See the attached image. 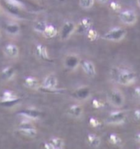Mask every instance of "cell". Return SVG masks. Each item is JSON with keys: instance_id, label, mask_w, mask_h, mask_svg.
<instances>
[{"instance_id": "obj_21", "label": "cell", "mask_w": 140, "mask_h": 149, "mask_svg": "<svg viewBox=\"0 0 140 149\" xmlns=\"http://www.w3.org/2000/svg\"><path fill=\"white\" fill-rule=\"evenodd\" d=\"M19 132L22 134L33 138L37 134V131L35 129L34 127H28V128H22L19 129Z\"/></svg>"}, {"instance_id": "obj_5", "label": "cell", "mask_w": 140, "mask_h": 149, "mask_svg": "<svg viewBox=\"0 0 140 149\" xmlns=\"http://www.w3.org/2000/svg\"><path fill=\"white\" fill-rule=\"evenodd\" d=\"M119 18L123 24L126 26H133L138 22V14L132 9L122 10L119 13Z\"/></svg>"}, {"instance_id": "obj_14", "label": "cell", "mask_w": 140, "mask_h": 149, "mask_svg": "<svg viewBox=\"0 0 140 149\" xmlns=\"http://www.w3.org/2000/svg\"><path fill=\"white\" fill-rule=\"evenodd\" d=\"M36 54L39 58L43 59V60H49V56L48 49L47 48L41 45V44H37L36 46Z\"/></svg>"}, {"instance_id": "obj_27", "label": "cell", "mask_w": 140, "mask_h": 149, "mask_svg": "<svg viewBox=\"0 0 140 149\" xmlns=\"http://www.w3.org/2000/svg\"><path fill=\"white\" fill-rule=\"evenodd\" d=\"M109 141L111 143V144L114 145H120L122 143V140L116 134H111L109 136Z\"/></svg>"}, {"instance_id": "obj_18", "label": "cell", "mask_w": 140, "mask_h": 149, "mask_svg": "<svg viewBox=\"0 0 140 149\" xmlns=\"http://www.w3.org/2000/svg\"><path fill=\"white\" fill-rule=\"evenodd\" d=\"M82 112H83L82 107L77 104L69 106V108L68 109V114L75 118H79L82 115Z\"/></svg>"}, {"instance_id": "obj_6", "label": "cell", "mask_w": 140, "mask_h": 149, "mask_svg": "<svg viewBox=\"0 0 140 149\" xmlns=\"http://www.w3.org/2000/svg\"><path fill=\"white\" fill-rule=\"evenodd\" d=\"M1 100V105L5 107H11L15 106L17 103H18L21 98L17 96V95L13 91L6 90L3 93L0 97Z\"/></svg>"}, {"instance_id": "obj_4", "label": "cell", "mask_w": 140, "mask_h": 149, "mask_svg": "<svg viewBox=\"0 0 140 149\" xmlns=\"http://www.w3.org/2000/svg\"><path fill=\"white\" fill-rule=\"evenodd\" d=\"M126 33L127 32H126L125 29L120 27V26H116V27L111 28V30H109L107 32L104 34L102 36V39L108 40V41L119 42L125 37Z\"/></svg>"}, {"instance_id": "obj_11", "label": "cell", "mask_w": 140, "mask_h": 149, "mask_svg": "<svg viewBox=\"0 0 140 149\" xmlns=\"http://www.w3.org/2000/svg\"><path fill=\"white\" fill-rule=\"evenodd\" d=\"M72 96L77 98V100L85 101L91 96V89L88 87H78L73 91Z\"/></svg>"}, {"instance_id": "obj_26", "label": "cell", "mask_w": 140, "mask_h": 149, "mask_svg": "<svg viewBox=\"0 0 140 149\" xmlns=\"http://www.w3.org/2000/svg\"><path fill=\"white\" fill-rule=\"evenodd\" d=\"M46 26H47V23H46V22H42V21H39V22H36L35 23L34 30L42 34Z\"/></svg>"}, {"instance_id": "obj_24", "label": "cell", "mask_w": 140, "mask_h": 149, "mask_svg": "<svg viewBox=\"0 0 140 149\" xmlns=\"http://www.w3.org/2000/svg\"><path fill=\"white\" fill-rule=\"evenodd\" d=\"M86 33H87V39L89 40H91V41H95V40H97V39L99 38V33L97 32L96 30L93 29V28H91V29L88 30Z\"/></svg>"}, {"instance_id": "obj_30", "label": "cell", "mask_w": 140, "mask_h": 149, "mask_svg": "<svg viewBox=\"0 0 140 149\" xmlns=\"http://www.w3.org/2000/svg\"><path fill=\"white\" fill-rule=\"evenodd\" d=\"M89 124L90 125L93 127V128H97V127H99L100 125H101V122L99 121V120L96 119V118H90V120H89Z\"/></svg>"}, {"instance_id": "obj_10", "label": "cell", "mask_w": 140, "mask_h": 149, "mask_svg": "<svg viewBox=\"0 0 140 149\" xmlns=\"http://www.w3.org/2000/svg\"><path fill=\"white\" fill-rule=\"evenodd\" d=\"M80 66L82 68L83 72L87 74L88 77H93L96 76V67L95 64L90 60H82L80 62Z\"/></svg>"}, {"instance_id": "obj_23", "label": "cell", "mask_w": 140, "mask_h": 149, "mask_svg": "<svg viewBox=\"0 0 140 149\" xmlns=\"http://www.w3.org/2000/svg\"><path fill=\"white\" fill-rule=\"evenodd\" d=\"M7 4H8L11 8H13L15 9H21L23 8V3L20 2L19 0H5Z\"/></svg>"}, {"instance_id": "obj_20", "label": "cell", "mask_w": 140, "mask_h": 149, "mask_svg": "<svg viewBox=\"0 0 140 149\" xmlns=\"http://www.w3.org/2000/svg\"><path fill=\"white\" fill-rule=\"evenodd\" d=\"M2 76L7 80L13 79L15 76V70L12 67H5L2 70Z\"/></svg>"}, {"instance_id": "obj_2", "label": "cell", "mask_w": 140, "mask_h": 149, "mask_svg": "<svg viewBox=\"0 0 140 149\" xmlns=\"http://www.w3.org/2000/svg\"><path fill=\"white\" fill-rule=\"evenodd\" d=\"M106 98L111 106L116 108H120L124 106L125 97L122 91L118 88H112L107 92Z\"/></svg>"}, {"instance_id": "obj_29", "label": "cell", "mask_w": 140, "mask_h": 149, "mask_svg": "<svg viewBox=\"0 0 140 149\" xmlns=\"http://www.w3.org/2000/svg\"><path fill=\"white\" fill-rule=\"evenodd\" d=\"M110 8L115 12H120L121 5L116 1H111L110 3Z\"/></svg>"}, {"instance_id": "obj_12", "label": "cell", "mask_w": 140, "mask_h": 149, "mask_svg": "<svg viewBox=\"0 0 140 149\" xmlns=\"http://www.w3.org/2000/svg\"><path fill=\"white\" fill-rule=\"evenodd\" d=\"M19 115L27 120H36L40 116V112L34 108H30L20 111Z\"/></svg>"}, {"instance_id": "obj_8", "label": "cell", "mask_w": 140, "mask_h": 149, "mask_svg": "<svg viewBox=\"0 0 140 149\" xmlns=\"http://www.w3.org/2000/svg\"><path fill=\"white\" fill-rule=\"evenodd\" d=\"M125 114L123 111L111 112L107 117L106 122L108 125H121L125 120Z\"/></svg>"}, {"instance_id": "obj_3", "label": "cell", "mask_w": 140, "mask_h": 149, "mask_svg": "<svg viewBox=\"0 0 140 149\" xmlns=\"http://www.w3.org/2000/svg\"><path fill=\"white\" fill-rule=\"evenodd\" d=\"M58 79L57 77L54 74H49L47 77H45L42 85L40 87L39 89L42 88V90L45 92H54V93H58L62 92L64 90L63 89H58Z\"/></svg>"}, {"instance_id": "obj_25", "label": "cell", "mask_w": 140, "mask_h": 149, "mask_svg": "<svg viewBox=\"0 0 140 149\" xmlns=\"http://www.w3.org/2000/svg\"><path fill=\"white\" fill-rule=\"evenodd\" d=\"M95 0H79V5L83 9H89L94 5Z\"/></svg>"}, {"instance_id": "obj_28", "label": "cell", "mask_w": 140, "mask_h": 149, "mask_svg": "<svg viewBox=\"0 0 140 149\" xmlns=\"http://www.w3.org/2000/svg\"><path fill=\"white\" fill-rule=\"evenodd\" d=\"M49 143L53 145L54 148H63V141L62 139H59V138H53V139H50V142H49Z\"/></svg>"}, {"instance_id": "obj_1", "label": "cell", "mask_w": 140, "mask_h": 149, "mask_svg": "<svg viewBox=\"0 0 140 149\" xmlns=\"http://www.w3.org/2000/svg\"><path fill=\"white\" fill-rule=\"evenodd\" d=\"M111 76L115 82L121 86H130L137 80V74L128 68H114L111 69Z\"/></svg>"}, {"instance_id": "obj_40", "label": "cell", "mask_w": 140, "mask_h": 149, "mask_svg": "<svg viewBox=\"0 0 140 149\" xmlns=\"http://www.w3.org/2000/svg\"><path fill=\"white\" fill-rule=\"evenodd\" d=\"M139 149H140V148H139Z\"/></svg>"}, {"instance_id": "obj_36", "label": "cell", "mask_w": 140, "mask_h": 149, "mask_svg": "<svg viewBox=\"0 0 140 149\" xmlns=\"http://www.w3.org/2000/svg\"><path fill=\"white\" fill-rule=\"evenodd\" d=\"M135 139L137 140V142H139V143H140V133L139 134H136Z\"/></svg>"}, {"instance_id": "obj_7", "label": "cell", "mask_w": 140, "mask_h": 149, "mask_svg": "<svg viewBox=\"0 0 140 149\" xmlns=\"http://www.w3.org/2000/svg\"><path fill=\"white\" fill-rule=\"evenodd\" d=\"M76 25L74 24L72 22H64V24L63 25L62 28L60 30V32H59V36L60 39L62 40H68L72 34L74 33V31H76Z\"/></svg>"}, {"instance_id": "obj_17", "label": "cell", "mask_w": 140, "mask_h": 149, "mask_svg": "<svg viewBox=\"0 0 140 149\" xmlns=\"http://www.w3.org/2000/svg\"><path fill=\"white\" fill-rule=\"evenodd\" d=\"M92 28V20L90 17H83L79 22V30L81 32H87Z\"/></svg>"}, {"instance_id": "obj_9", "label": "cell", "mask_w": 140, "mask_h": 149, "mask_svg": "<svg viewBox=\"0 0 140 149\" xmlns=\"http://www.w3.org/2000/svg\"><path fill=\"white\" fill-rule=\"evenodd\" d=\"M80 62H81V60L77 54H70L65 57L63 63H64V66L67 69L74 70L80 65Z\"/></svg>"}, {"instance_id": "obj_13", "label": "cell", "mask_w": 140, "mask_h": 149, "mask_svg": "<svg viewBox=\"0 0 140 149\" xmlns=\"http://www.w3.org/2000/svg\"><path fill=\"white\" fill-rule=\"evenodd\" d=\"M4 52L9 58H15L19 55V48L14 44H8L5 46Z\"/></svg>"}, {"instance_id": "obj_34", "label": "cell", "mask_w": 140, "mask_h": 149, "mask_svg": "<svg viewBox=\"0 0 140 149\" xmlns=\"http://www.w3.org/2000/svg\"><path fill=\"white\" fill-rule=\"evenodd\" d=\"M44 148L45 149H54L55 148L50 143H44Z\"/></svg>"}, {"instance_id": "obj_39", "label": "cell", "mask_w": 140, "mask_h": 149, "mask_svg": "<svg viewBox=\"0 0 140 149\" xmlns=\"http://www.w3.org/2000/svg\"><path fill=\"white\" fill-rule=\"evenodd\" d=\"M54 149H62V148H55Z\"/></svg>"}, {"instance_id": "obj_16", "label": "cell", "mask_w": 140, "mask_h": 149, "mask_svg": "<svg viewBox=\"0 0 140 149\" xmlns=\"http://www.w3.org/2000/svg\"><path fill=\"white\" fill-rule=\"evenodd\" d=\"M58 29L54 26L47 24V26H45V28L44 30L42 35L46 38H53V37H55L58 35Z\"/></svg>"}, {"instance_id": "obj_37", "label": "cell", "mask_w": 140, "mask_h": 149, "mask_svg": "<svg viewBox=\"0 0 140 149\" xmlns=\"http://www.w3.org/2000/svg\"><path fill=\"white\" fill-rule=\"evenodd\" d=\"M137 4H138L139 8H140V0H137Z\"/></svg>"}, {"instance_id": "obj_31", "label": "cell", "mask_w": 140, "mask_h": 149, "mask_svg": "<svg viewBox=\"0 0 140 149\" xmlns=\"http://www.w3.org/2000/svg\"><path fill=\"white\" fill-rule=\"evenodd\" d=\"M133 94H134V96L135 100L140 102V86H138V87L134 88Z\"/></svg>"}, {"instance_id": "obj_35", "label": "cell", "mask_w": 140, "mask_h": 149, "mask_svg": "<svg viewBox=\"0 0 140 149\" xmlns=\"http://www.w3.org/2000/svg\"><path fill=\"white\" fill-rule=\"evenodd\" d=\"M108 1L109 0H97V2L102 3V4H106V3H108Z\"/></svg>"}, {"instance_id": "obj_32", "label": "cell", "mask_w": 140, "mask_h": 149, "mask_svg": "<svg viewBox=\"0 0 140 149\" xmlns=\"http://www.w3.org/2000/svg\"><path fill=\"white\" fill-rule=\"evenodd\" d=\"M92 106L96 109H100L102 108V106H104V104L102 103V101H101L100 100H97V99H94L92 101Z\"/></svg>"}, {"instance_id": "obj_22", "label": "cell", "mask_w": 140, "mask_h": 149, "mask_svg": "<svg viewBox=\"0 0 140 149\" xmlns=\"http://www.w3.org/2000/svg\"><path fill=\"white\" fill-rule=\"evenodd\" d=\"M6 31L10 35L14 36V35L19 33L20 27L19 26L16 24V23H9V24L7 25V26H6Z\"/></svg>"}, {"instance_id": "obj_19", "label": "cell", "mask_w": 140, "mask_h": 149, "mask_svg": "<svg viewBox=\"0 0 140 149\" xmlns=\"http://www.w3.org/2000/svg\"><path fill=\"white\" fill-rule=\"evenodd\" d=\"M87 143L92 148H98L101 145V139L94 134H89L87 135Z\"/></svg>"}, {"instance_id": "obj_38", "label": "cell", "mask_w": 140, "mask_h": 149, "mask_svg": "<svg viewBox=\"0 0 140 149\" xmlns=\"http://www.w3.org/2000/svg\"><path fill=\"white\" fill-rule=\"evenodd\" d=\"M1 36H2V35H1V31H0V38H1Z\"/></svg>"}, {"instance_id": "obj_15", "label": "cell", "mask_w": 140, "mask_h": 149, "mask_svg": "<svg viewBox=\"0 0 140 149\" xmlns=\"http://www.w3.org/2000/svg\"><path fill=\"white\" fill-rule=\"evenodd\" d=\"M24 85L26 87L32 90H39L40 87L39 81L34 77H26L24 80Z\"/></svg>"}, {"instance_id": "obj_33", "label": "cell", "mask_w": 140, "mask_h": 149, "mask_svg": "<svg viewBox=\"0 0 140 149\" xmlns=\"http://www.w3.org/2000/svg\"><path fill=\"white\" fill-rule=\"evenodd\" d=\"M134 119H135L136 121L140 123V109L136 110V111L134 112Z\"/></svg>"}]
</instances>
